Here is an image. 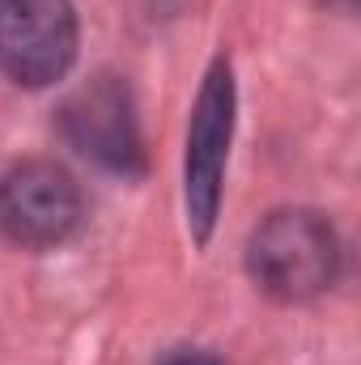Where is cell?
Returning a JSON list of instances; mask_svg holds the SVG:
<instances>
[{"instance_id": "obj_5", "label": "cell", "mask_w": 361, "mask_h": 365, "mask_svg": "<svg viewBox=\"0 0 361 365\" xmlns=\"http://www.w3.org/2000/svg\"><path fill=\"white\" fill-rule=\"evenodd\" d=\"M60 128H64V140L90 162H98L102 170L141 175L145 149H141L136 106L119 77H93L90 86H81L64 102Z\"/></svg>"}, {"instance_id": "obj_4", "label": "cell", "mask_w": 361, "mask_h": 365, "mask_svg": "<svg viewBox=\"0 0 361 365\" xmlns=\"http://www.w3.org/2000/svg\"><path fill=\"white\" fill-rule=\"evenodd\" d=\"M77 60L73 0H0V73L26 90L56 86Z\"/></svg>"}, {"instance_id": "obj_7", "label": "cell", "mask_w": 361, "mask_h": 365, "mask_svg": "<svg viewBox=\"0 0 361 365\" xmlns=\"http://www.w3.org/2000/svg\"><path fill=\"white\" fill-rule=\"evenodd\" d=\"M327 4H340V9H353V0H327Z\"/></svg>"}, {"instance_id": "obj_1", "label": "cell", "mask_w": 361, "mask_h": 365, "mask_svg": "<svg viewBox=\"0 0 361 365\" xmlns=\"http://www.w3.org/2000/svg\"><path fill=\"white\" fill-rule=\"evenodd\" d=\"M247 272L276 302H310L340 276V238L315 208H280L251 230Z\"/></svg>"}, {"instance_id": "obj_3", "label": "cell", "mask_w": 361, "mask_h": 365, "mask_svg": "<svg viewBox=\"0 0 361 365\" xmlns=\"http://www.w3.org/2000/svg\"><path fill=\"white\" fill-rule=\"evenodd\" d=\"M81 217H86L81 187L56 162L30 158L0 179V234L17 247L30 251L60 247L64 238L77 234Z\"/></svg>"}, {"instance_id": "obj_6", "label": "cell", "mask_w": 361, "mask_h": 365, "mask_svg": "<svg viewBox=\"0 0 361 365\" xmlns=\"http://www.w3.org/2000/svg\"><path fill=\"white\" fill-rule=\"evenodd\" d=\"M158 365H221L213 353H204V349H175V353H166Z\"/></svg>"}, {"instance_id": "obj_2", "label": "cell", "mask_w": 361, "mask_h": 365, "mask_svg": "<svg viewBox=\"0 0 361 365\" xmlns=\"http://www.w3.org/2000/svg\"><path fill=\"white\" fill-rule=\"evenodd\" d=\"M234 140V73L217 60L195 98L191 128H187V162H183V204L195 242H208L221 208V175Z\"/></svg>"}]
</instances>
